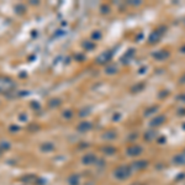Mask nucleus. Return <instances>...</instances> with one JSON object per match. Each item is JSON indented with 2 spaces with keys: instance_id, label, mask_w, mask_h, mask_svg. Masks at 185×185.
<instances>
[{
  "instance_id": "obj_1",
  "label": "nucleus",
  "mask_w": 185,
  "mask_h": 185,
  "mask_svg": "<svg viewBox=\"0 0 185 185\" xmlns=\"http://www.w3.org/2000/svg\"><path fill=\"white\" fill-rule=\"evenodd\" d=\"M14 87V83L10 79H1L0 78V91H5V90H10Z\"/></svg>"
},
{
  "instance_id": "obj_2",
  "label": "nucleus",
  "mask_w": 185,
  "mask_h": 185,
  "mask_svg": "<svg viewBox=\"0 0 185 185\" xmlns=\"http://www.w3.org/2000/svg\"><path fill=\"white\" fill-rule=\"evenodd\" d=\"M10 128H11V131H16V130H19V126L18 127H16V126H11Z\"/></svg>"
}]
</instances>
